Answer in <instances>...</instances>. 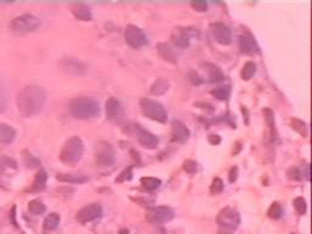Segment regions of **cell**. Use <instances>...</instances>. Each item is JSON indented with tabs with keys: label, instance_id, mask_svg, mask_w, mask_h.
<instances>
[{
	"label": "cell",
	"instance_id": "obj_43",
	"mask_svg": "<svg viewBox=\"0 0 312 234\" xmlns=\"http://www.w3.org/2000/svg\"><path fill=\"white\" fill-rule=\"evenodd\" d=\"M118 234H128V230L127 229H121L120 233Z\"/></svg>",
	"mask_w": 312,
	"mask_h": 234
},
{
	"label": "cell",
	"instance_id": "obj_16",
	"mask_svg": "<svg viewBox=\"0 0 312 234\" xmlns=\"http://www.w3.org/2000/svg\"><path fill=\"white\" fill-rule=\"evenodd\" d=\"M239 46L243 53L247 54V55H254V54H257L260 51V48L257 46L255 38L250 33H245L243 36H240Z\"/></svg>",
	"mask_w": 312,
	"mask_h": 234
},
{
	"label": "cell",
	"instance_id": "obj_5",
	"mask_svg": "<svg viewBox=\"0 0 312 234\" xmlns=\"http://www.w3.org/2000/svg\"><path fill=\"white\" fill-rule=\"evenodd\" d=\"M217 224L220 227V234H231L240 224V215L232 207H226L218 214Z\"/></svg>",
	"mask_w": 312,
	"mask_h": 234
},
{
	"label": "cell",
	"instance_id": "obj_41",
	"mask_svg": "<svg viewBox=\"0 0 312 234\" xmlns=\"http://www.w3.org/2000/svg\"><path fill=\"white\" fill-rule=\"evenodd\" d=\"M237 178H238V167L234 166V167H232L230 171V182L231 183H234V182L237 181Z\"/></svg>",
	"mask_w": 312,
	"mask_h": 234
},
{
	"label": "cell",
	"instance_id": "obj_25",
	"mask_svg": "<svg viewBox=\"0 0 312 234\" xmlns=\"http://www.w3.org/2000/svg\"><path fill=\"white\" fill-rule=\"evenodd\" d=\"M287 175H288V177H289V179H293V181H300V179H302V177H304L305 176V178L307 179H310V172H308V166H307V168H306V171H302V169H300V168H298V167H290L288 169V172H287Z\"/></svg>",
	"mask_w": 312,
	"mask_h": 234
},
{
	"label": "cell",
	"instance_id": "obj_11",
	"mask_svg": "<svg viewBox=\"0 0 312 234\" xmlns=\"http://www.w3.org/2000/svg\"><path fill=\"white\" fill-rule=\"evenodd\" d=\"M101 215H102L101 205L93 203V204L87 205V206H85V207H82V209L77 212L76 219L79 223L85 224V223L92 222V221H94V220H98L99 217H101Z\"/></svg>",
	"mask_w": 312,
	"mask_h": 234
},
{
	"label": "cell",
	"instance_id": "obj_33",
	"mask_svg": "<svg viewBox=\"0 0 312 234\" xmlns=\"http://www.w3.org/2000/svg\"><path fill=\"white\" fill-rule=\"evenodd\" d=\"M79 67H81V63L72 59L65 60V61L63 62V70H65L67 73H71L72 70H76L77 75H79Z\"/></svg>",
	"mask_w": 312,
	"mask_h": 234
},
{
	"label": "cell",
	"instance_id": "obj_31",
	"mask_svg": "<svg viewBox=\"0 0 312 234\" xmlns=\"http://www.w3.org/2000/svg\"><path fill=\"white\" fill-rule=\"evenodd\" d=\"M290 124H292L293 130L297 131L299 134H301L304 138L307 137V126L304 121L299 120V118H292Z\"/></svg>",
	"mask_w": 312,
	"mask_h": 234
},
{
	"label": "cell",
	"instance_id": "obj_18",
	"mask_svg": "<svg viewBox=\"0 0 312 234\" xmlns=\"http://www.w3.org/2000/svg\"><path fill=\"white\" fill-rule=\"evenodd\" d=\"M72 14L75 15L76 18L81 21H91L92 20V11L89 9L88 5L83 4V3H77V4H73L72 8Z\"/></svg>",
	"mask_w": 312,
	"mask_h": 234
},
{
	"label": "cell",
	"instance_id": "obj_1",
	"mask_svg": "<svg viewBox=\"0 0 312 234\" xmlns=\"http://www.w3.org/2000/svg\"><path fill=\"white\" fill-rule=\"evenodd\" d=\"M47 93L39 86L25 87L17 95V109L25 117H31L43 110Z\"/></svg>",
	"mask_w": 312,
	"mask_h": 234
},
{
	"label": "cell",
	"instance_id": "obj_34",
	"mask_svg": "<svg viewBox=\"0 0 312 234\" xmlns=\"http://www.w3.org/2000/svg\"><path fill=\"white\" fill-rule=\"evenodd\" d=\"M294 207L295 210H297V212L300 215V216H304L305 214H306V210H307V205H306V201H305L304 198L301 197H298L294 199Z\"/></svg>",
	"mask_w": 312,
	"mask_h": 234
},
{
	"label": "cell",
	"instance_id": "obj_21",
	"mask_svg": "<svg viewBox=\"0 0 312 234\" xmlns=\"http://www.w3.org/2000/svg\"><path fill=\"white\" fill-rule=\"evenodd\" d=\"M47 179L48 176L46 171H43V169H39V171L37 172V175L34 176L33 179V183H32L30 192H41L44 188H46L47 184Z\"/></svg>",
	"mask_w": 312,
	"mask_h": 234
},
{
	"label": "cell",
	"instance_id": "obj_44",
	"mask_svg": "<svg viewBox=\"0 0 312 234\" xmlns=\"http://www.w3.org/2000/svg\"><path fill=\"white\" fill-rule=\"evenodd\" d=\"M292 234H297V233H292Z\"/></svg>",
	"mask_w": 312,
	"mask_h": 234
},
{
	"label": "cell",
	"instance_id": "obj_32",
	"mask_svg": "<svg viewBox=\"0 0 312 234\" xmlns=\"http://www.w3.org/2000/svg\"><path fill=\"white\" fill-rule=\"evenodd\" d=\"M282 214H283V209H282V205L279 203H272L268 211H267V215H268L269 219L272 220L281 219Z\"/></svg>",
	"mask_w": 312,
	"mask_h": 234
},
{
	"label": "cell",
	"instance_id": "obj_12",
	"mask_svg": "<svg viewBox=\"0 0 312 234\" xmlns=\"http://www.w3.org/2000/svg\"><path fill=\"white\" fill-rule=\"evenodd\" d=\"M134 133H136V138L141 146L147 149H155L159 145V138L155 134L150 133L149 131L144 130L139 124H134L133 127Z\"/></svg>",
	"mask_w": 312,
	"mask_h": 234
},
{
	"label": "cell",
	"instance_id": "obj_9",
	"mask_svg": "<svg viewBox=\"0 0 312 234\" xmlns=\"http://www.w3.org/2000/svg\"><path fill=\"white\" fill-rule=\"evenodd\" d=\"M124 39H126L128 46L134 48V49H139V48L147 44V37L144 32L134 25H128L126 27Z\"/></svg>",
	"mask_w": 312,
	"mask_h": 234
},
{
	"label": "cell",
	"instance_id": "obj_23",
	"mask_svg": "<svg viewBox=\"0 0 312 234\" xmlns=\"http://www.w3.org/2000/svg\"><path fill=\"white\" fill-rule=\"evenodd\" d=\"M169 88H170V82L165 78H159L153 83V86H151L150 88V92L151 94L154 95H162L169 91Z\"/></svg>",
	"mask_w": 312,
	"mask_h": 234
},
{
	"label": "cell",
	"instance_id": "obj_3",
	"mask_svg": "<svg viewBox=\"0 0 312 234\" xmlns=\"http://www.w3.org/2000/svg\"><path fill=\"white\" fill-rule=\"evenodd\" d=\"M83 152H85V144L82 139L79 137L73 136L64 144L60 152V160L66 165H75L81 161Z\"/></svg>",
	"mask_w": 312,
	"mask_h": 234
},
{
	"label": "cell",
	"instance_id": "obj_28",
	"mask_svg": "<svg viewBox=\"0 0 312 234\" xmlns=\"http://www.w3.org/2000/svg\"><path fill=\"white\" fill-rule=\"evenodd\" d=\"M263 114H265L267 126H268L269 131H271L272 140L276 139V137H277V132H276V128H275V115H273V112L269 110V109H266V110L263 111Z\"/></svg>",
	"mask_w": 312,
	"mask_h": 234
},
{
	"label": "cell",
	"instance_id": "obj_17",
	"mask_svg": "<svg viewBox=\"0 0 312 234\" xmlns=\"http://www.w3.org/2000/svg\"><path fill=\"white\" fill-rule=\"evenodd\" d=\"M157 53L167 62L177 63L178 61V56H177L176 51L172 49V47L167 43H159L156 47Z\"/></svg>",
	"mask_w": 312,
	"mask_h": 234
},
{
	"label": "cell",
	"instance_id": "obj_7",
	"mask_svg": "<svg viewBox=\"0 0 312 234\" xmlns=\"http://www.w3.org/2000/svg\"><path fill=\"white\" fill-rule=\"evenodd\" d=\"M95 163L99 167H109L115 163V152L111 144L100 142L96 145Z\"/></svg>",
	"mask_w": 312,
	"mask_h": 234
},
{
	"label": "cell",
	"instance_id": "obj_39",
	"mask_svg": "<svg viewBox=\"0 0 312 234\" xmlns=\"http://www.w3.org/2000/svg\"><path fill=\"white\" fill-rule=\"evenodd\" d=\"M188 77H189V81H191L193 83V84H195V86L201 84V83L204 82V79L201 78L200 75H199V73L195 72V71L189 72L188 73Z\"/></svg>",
	"mask_w": 312,
	"mask_h": 234
},
{
	"label": "cell",
	"instance_id": "obj_2",
	"mask_svg": "<svg viewBox=\"0 0 312 234\" xmlns=\"http://www.w3.org/2000/svg\"><path fill=\"white\" fill-rule=\"evenodd\" d=\"M70 112L78 120H92L100 114V105L92 98H75L70 102Z\"/></svg>",
	"mask_w": 312,
	"mask_h": 234
},
{
	"label": "cell",
	"instance_id": "obj_30",
	"mask_svg": "<svg viewBox=\"0 0 312 234\" xmlns=\"http://www.w3.org/2000/svg\"><path fill=\"white\" fill-rule=\"evenodd\" d=\"M28 211L32 215H41L46 211V205L41 203L40 200H38V199H34V200L28 203Z\"/></svg>",
	"mask_w": 312,
	"mask_h": 234
},
{
	"label": "cell",
	"instance_id": "obj_38",
	"mask_svg": "<svg viewBox=\"0 0 312 234\" xmlns=\"http://www.w3.org/2000/svg\"><path fill=\"white\" fill-rule=\"evenodd\" d=\"M25 162L27 167H37L38 165H40L39 160L35 159L32 154H27V156H25Z\"/></svg>",
	"mask_w": 312,
	"mask_h": 234
},
{
	"label": "cell",
	"instance_id": "obj_37",
	"mask_svg": "<svg viewBox=\"0 0 312 234\" xmlns=\"http://www.w3.org/2000/svg\"><path fill=\"white\" fill-rule=\"evenodd\" d=\"M131 179H132V167H128V168H124L123 171L118 175V177L116 178V182L122 183V182L131 181Z\"/></svg>",
	"mask_w": 312,
	"mask_h": 234
},
{
	"label": "cell",
	"instance_id": "obj_15",
	"mask_svg": "<svg viewBox=\"0 0 312 234\" xmlns=\"http://www.w3.org/2000/svg\"><path fill=\"white\" fill-rule=\"evenodd\" d=\"M171 134L172 139L177 143H185L186 140L191 137V131L188 130V127L184 123H182L181 121L173 120L171 123Z\"/></svg>",
	"mask_w": 312,
	"mask_h": 234
},
{
	"label": "cell",
	"instance_id": "obj_4",
	"mask_svg": "<svg viewBox=\"0 0 312 234\" xmlns=\"http://www.w3.org/2000/svg\"><path fill=\"white\" fill-rule=\"evenodd\" d=\"M139 107L141 112H143V115L145 117L160 123L167 122V117H169V115H167L166 109L163 108L159 101L151 100V99L148 98H141L139 101Z\"/></svg>",
	"mask_w": 312,
	"mask_h": 234
},
{
	"label": "cell",
	"instance_id": "obj_40",
	"mask_svg": "<svg viewBox=\"0 0 312 234\" xmlns=\"http://www.w3.org/2000/svg\"><path fill=\"white\" fill-rule=\"evenodd\" d=\"M191 5H192V8L195 9L197 11L204 12V11L207 10V4L204 2H195V3H192Z\"/></svg>",
	"mask_w": 312,
	"mask_h": 234
},
{
	"label": "cell",
	"instance_id": "obj_20",
	"mask_svg": "<svg viewBox=\"0 0 312 234\" xmlns=\"http://www.w3.org/2000/svg\"><path fill=\"white\" fill-rule=\"evenodd\" d=\"M202 66L205 67V71L207 72V77H209V81L210 82H218L222 81L223 79V73L220 70V67L214 65V63H202Z\"/></svg>",
	"mask_w": 312,
	"mask_h": 234
},
{
	"label": "cell",
	"instance_id": "obj_26",
	"mask_svg": "<svg viewBox=\"0 0 312 234\" xmlns=\"http://www.w3.org/2000/svg\"><path fill=\"white\" fill-rule=\"evenodd\" d=\"M256 73V63L253 61H247L246 63H244L242 72H240V76L244 81H249L252 79V77Z\"/></svg>",
	"mask_w": 312,
	"mask_h": 234
},
{
	"label": "cell",
	"instance_id": "obj_36",
	"mask_svg": "<svg viewBox=\"0 0 312 234\" xmlns=\"http://www.w3.org/2000/svg\"><path fill=\"white\" fill-rule=\"evenodd\" d=\"M223 188H224V184H223V182H222V179L221 178H215L214 181H212V183H211L210 190H211L212 194H220L221 192L223 190Z\"/></svg>",
	"mask_w": 312,
	"mask_h": 234
},
{
	"label": "cell",
	"instance_id": "obj_10",
	"mask_svg": "<svg viewBox=\"0 0 312 234\" xmlns=\"http://www.w3.org/2000/svg\"><path fill=\"white\" fill-rule=\"evenodd\" d=\"M173 211L169 206H156L148 209L145 219L150 223H163L169 222L173 219Z\"/></svg>",
	"mask_w": 312,
	"mask_h": 234
},
{
	"label": "cell",
	"instance_id": "obj_14",
	"mask_svg": "<svg viewBox=\"0 0 312 234\" xmlns=\"http://www.w3.org/2000/svg\"><path fill=\"white\" fill-rule=\"evenodd\" d=\"M105 110H106V116L110 121H115L118 122L122 118L124 117V110L123 107L120 101L116 98H110L105 104Z\"/></svg>",
	"mask_w": 312,
	"mask_h": 234
},
{
	"label": "cell",
	"instance_id": "obj_24",
	"mask_svg": "<svg viewBox=\"0 0 312 234\" xmlns=\"http://www.w3.org/2000/svg\"><path fill=\"white\" fill-rule=\"evenodd\" d=\"M57 181L61 182H69V183H75V184H79V183H86V182H88V178L86 177V176H76V175H63V173H60V175L56 176Z\"/></svg>",
	"mask_w": 312,
	"mask_h": 234
},
{
	"label": "cell",
	"instance_id": "obj_22",
	"mask_svg": "<svg viewBox=\"0 0 312 234\" xmlns=\"http://www.w3.org/2000/svg\"><path fill=\"white\" fill-rule=\"evenodd\" d=\"M60 215L56 212L50 214L49 216L47 217L46 220H44L43 223V233L48 234L50 232H53V230H55L57 228V226H59L60 223Z\"/></svg>",
	"mask_w": 312,
	"mask_h": 234
},
{
	"label": "cell",
	"instance_id": "obj_42",
	"mask_svg": "<svg viewBox=\"0 0 312 234\" xmlns=\"http://www.w3.org/2000/svg\"><path fill=\"white\" fill-rule=\"evenodd\" d=\"M209 142L212 145H217V144H220L221 142V138L218 136H214V134H211V136H209Z\"/></svg>",
	"mask_w": 312,
	"mask_h": 234
},
{
	"label": "cell",
	"instance_id": "obj_6",
	"mask_svg": "<svg viewBox=\"0 0 312 234\" xmlns=\"http://www.w3.org/2000/svg\"><path fill=\"white\" fill-rule=\"evenodd\" d=\"M40 26L39 18L35 17L34 15L24 14L17 16L10 22V30L16 34H26L34 32Z\"/></svg>",
	"mask_w": 312,
	"mask_h": 234
},
{
	"label": "cell",
	"instance_id": "obj_19",
	"mask_svg": "<svg viewBox=\"0 0 312 234\" xmlns=\"http://www.w3.org/2000/svg\"><path fill=\"white\" fill-rule=\"evenodd\" d=\"M16 131L6 123H0V145H9L14 142Z\"/></svg>",
	"mask_w": 312,
	"mask_h": 234
},
{
	"label": "cell",
	"instance_id": "obj_29",
	"mask_svg": "<svg viewBox=\"0 0 312 234\" xmlns=\"http://www.w3.org/2000/svg\"><path fill=\"white\" fill-rule=\"evenodd\" d=\"M140 184L148 190H154V189H157L161 185V181L159 178L154 177H143L140 179Z\"/></svg>",
	"mask_w": 312,
	"mask_h": 234
},
{
	"label": "cell",
	"instance_id": "obj_27",
	"mask_svg": "<svg viewBox=\"0 0 312 234\" xmlns=\"http://www.w3.org/2000/svg\"><path fill=\"white\" fill-rule=\"evenodd\" d=\"M231 94V89L230 87H218V88H215L214 91H211V95L217 99V100L224 101L230 98Z\"/></svg>",
	"mask_w": 312,
	"mask_h": 234
},
{
	"label": "cell",
	"instance_id": "obj_35",
	"mask_svg": "<svg viewBox=\"0 0 312 234\" xmlns=\"http://www.w3.org/2000/svg\"><path fill=\"white\" fill-rule=\"evenodd\" d=\"M183 169L188 173V175H195L198 171V163L194 160H185L183 162Z\"/></svg>",
	"mask_w": 312,
	"mask_h": 234
},
{
	"label": "cell",
	"instance_id": "obj_13",
	"mask_svg": "<svg viewBox=\"0 0 312 234\" xmlns=\"http://www.w3.org/2000/svg\"><path fill=\"white\" fill-rule=\"evenodd\" d=\"M211 33L214 39L222 46H228L232 41V32L230 27L222 22H216L211 25Z\"/></svg>",
	"mask_w": 312,
	"mask_h": 234
},
{
	"label": "cell",
	"instance_id": "obj_8",
	"mask_svg": "<svg viewBox=\"0 0 312 234\" xmlns=\"http://www.w3.org/2000/svg\"><path fill=\"white\" fill-rule=\"evenodd\" d=\"M197 28L193 27H177L172 31L171 38L175 46L179 48H186L191 44L192 38L198 37Z\"/></svg>",
	"mask_w": 312,
	"mask_h": 234
}]
</instances>
